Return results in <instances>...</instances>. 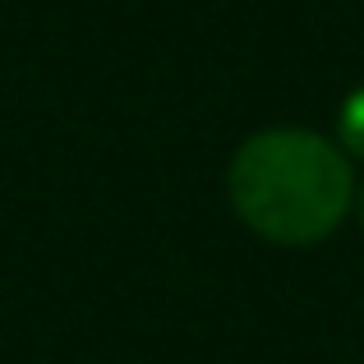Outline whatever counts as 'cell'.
I'll use <instances>...</instances> for the list:
<instances>
[{
	"label": "cell",
	"mask_w": 364,
	"mask_h": 364,
	"mask_svg": "<svg viewBox=\"0 0 364 364\" xmlns=\"http://www.w3.org/2000/svg\"><path fill=\"white\" fill-rule=\"evenodd\" d=\"M235 217L272 245H318L355 203L350 157L332 139L295 124L258 129L235 148L226 171Z\"/></svg>",
	"instance_id": "6da1fadb"
},
{
	"label": "cell",
	"mask_w": 364,
	"mask_h": 364,
	"mask_svg": "<svg viewBox=\"0 0 364 364\" xmlns=\"http://www.w3.org/2000/svg\"><path fill=\"white\" fill-rule=\"evenodd\" d=\"M337 139L346 157L364 161V88H355L346 102H341V116H337Z\"/></svg>",
	"instance_id": "7a4b0ae2"
},
{
	"label": "cell",
	"mask_w": 364,
	"mask_h": 364,
	"mask_svg": "<svg viewBox=\"0 0 364 364\" xmlns=\"http://www.w3.org/2000/svg\"><path fill=\"white\" fill-rule=\"evenodd\" d=\"M360 226H364V189H360Z\"/></svg>",
	"instance_id": "3957f363"
}]
</instances>
